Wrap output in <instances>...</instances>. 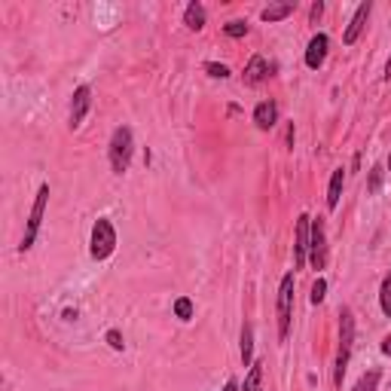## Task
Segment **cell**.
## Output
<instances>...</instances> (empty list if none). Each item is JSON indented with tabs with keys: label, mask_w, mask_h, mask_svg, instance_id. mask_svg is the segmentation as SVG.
Masks as SVG:
<instances>
[{
	"label": "cell",
	"mask_w": 391,
	"mask_h": 391,
	"mask_svg": "<svg viewBox=\"0 0 391 391\" xmlns=\"http://www.w3.org/2000/svg\"><path fill=\"white\" fill-rule=\"evenodd\" d=\"M355 346V315L352 309H342L339 312V352H336V367H333V382L342 386V376L348 370V355Z\"/></svg>",
	"instance_id": "cell-1"
},
{
	"label": "cell",
	"mask_w": 391,
	"mask_h": 391,
	"mask_svg": "<svg viewBox=\"0 0 391 391\" xmlns=\"http://www.w3.org/2000/svg\"><path fill=\"white\" fill-rule=\"evenodd\" d=\"M116 251V230L107 217H98L92 226V242H89V254L92 260H107Z\"/></svg>",
	"instance_id": "cell-2"
},
{
	"label": "cell",
	"mask_w": 391,
	"mask_h": 391,
	"mask_svg": "<svg viewBox=\"0 0 391 391\" xmlns=\"http://www.w3.org/2000/svg\"><path fill=\"white\" fill-rule=\"evenodd\" d=\"M132 150H135V138H132V129L120 126L111 138V166L116 175L129 171V162H132Z\"/></svg>",
	"instance_id": "cell-3"
},
{
	"label": "cell",
	"mask_w": 391,
	"mask_h": 391,
	"mask_svg": "<svg viewBox=\"0 0 391 391\" xmlns=\"http://www.w3.org/2000/svg\"><path fill=\"white\" fill-rule=\"evenodd\" d=\"M291 318H293V272H287L278 284V339L281 342H287Z\"/></svg>",
	"instance_id": "cell-4"
},
{
	"label": "cell",
	"mask_w": 391,
	"mask_h": 391,
	"mask_svg": "<svg viewBox=\"0 0 391 391\" xmlns=\"http://www.w3.org/2000/svg\"><path fill=\"white\" fill-rule=\"evenodd\" d=\"M46 202H49V183H43V187L37 190V199H34V205H31V217H28V226H25V238H22V245H19L22 251H28L34 245V238H37L40 223H43V214H46Z\"/></svg>",
	"instance_id": "cell-5"
},
{
	"label": "cell",
	"mask_w": 391,
	"mask_h": 391,
	"mask_svg": "<svg viewBox=\"0 0 391 391\" xmlns=\"http://www.w3.org/2000/svg\"><path fill=\"white\" fill-rule=\"evenodd\" d=\"M309 260H312L315 269H324V266H327V236H324V221H312V230H309Z\"/></svg>",
	"instance_id": "cell-6"
},
{
	"label": "cell",
	"mask_w": 391,
	"mask_h": 391,
	"mask_svg": "<svg viewBox=\"0 0 391 391\" xmlns=\"http://www.w3.org/2000/svg\"><path fill=\"white\" fill-rule=\"evenodd\" d=\"M309 230H312V217L300 214L297 217V236H293V272L303 269L309 257Z\"/></svg>",
	"instance_id": "cell-7"
},
{
	"label": "cell",
	"mask_w": 391,
	"mask_h": 391,
	"mask_svg": "<svg viewBox=\"0 0 391 391\" xmlns=\"http://www.w3.org/2000/svg\"><path fill=\"white\" fill-rule=\"evenodd\" d=\"M89 107H92V89H89V86H80L77 92H74V98H71V129H80V126H83Z\"/></svg>",
	"instance_id": "cell-8"
},
{
	"label": "cell",
	"mask_w": 391,
	"mask_h": 391,
	"mask_svg": "<svg viewBox=\"0 0 391 391\" xmlns=\"http://www.w3.org/2000/svg\"><path fill=\"white\" fill-rule=\"evenodd\" d=\"M327 49H331V40H327V34H315V37L309 40V49H306V67L318 71V67L324 65V58H327Z\"/></svg>",
	"instance_id": "cell-9"
},
{
	"label": "cell",
	"mask_w": 391,
	"mask_h": 391,
	"mask_svg": "<svg viewBox=\"0 0 391 391\" xmlns=\"http://www.w3.org/2000/svg\"><path fill=\"white\" fill-rule=\"evenodd\" d=\"M370 10L373 6L370 3H361L358 10H355V16H352V22H348V28H346V34H342V40H346L348 46L355 43V40L361 37V31H364V25H367V19H370Z\"/></svg>",
	"instance_id": "cell-10"
},
{
	"label": "cell",
	"mask_w": 391,
	"mask_h": 391,
	"mask_svg": "<svg viewBox=\"0 0 391 391\" xmlns=\"http://www.w3.org/2000/svg\"><path fill=\"white\" fill-rule=\"evenodd\" d=\"M269 61H266L263 56H254L248 61V67H245V83H251V86H257V83H263L266 77H269Z\"/></svg>",
	"instance_id": "cell-11"
},
{
	"label": "cell",
	"mask_w": 391,
	"mask_h": 391,
	"mask_svg": "<svg viewBox=\"0 0 391 391\" xmlns=\"http://www.w3.org/2000/svg\"><path fill=\"white\" fill-rule=\"evenodd\" d=\"M254 122H257V129H272L278 122V107L272 104V101H260L257 111H254Z\"/></svg>",
	"instance_id": "cell-12"
},
{
	"label": "cell",
	"mask_w": 391,
	"mask_h": 391,
	"mask_svg": "<svg viewBox=\"0 0 391 391\" xmlns=\"http://www.w3.org/2000/svg\"><path fill=\"white\" fill-rule=\"evenodd\" d=\"M183 25H187L190 31H202L205 28V6L202 3H190L187 10H183Z\"/></svg>",
	"instance_id": "cell-13"
},
{
	"label": "cell",
	"mask_w": 391,
	"mask_h": 391,
	"mask_svg": "<svg viewBox=\"0 0 391 391\" xmlns=\"http://www.w3.org/2000/svg\"><path fill=\"white\" fill-rule=\"evenodd\" d=\"M342 183H346V171L336 168L333 177H331V187H327V208H336L339 205V196H342Z\"/></svg>",
	"instance_id": "cell-14"
},
{
	"label": "cell",
	"mask_w": 391,
	"mask_h": 391,
	"mask_svg": "<svg viewBox=\"0 0 391 391\" xmlns=\"http://www.w3.org/2000/svg\"><path fill=\"white\" fill-rule=\"evenodd\" d=\"M293 12V3H269L260 16H263V22H281V19H287Z\"/></svg>",
	"instance_id": "cell-15"
},
{
	"label": "cell",
	"mask_w": 391,
	"mask_h": 391,
	"mask_svg": "<svg viewBox=\"0 0 391 391\" xmlns=\"http://www.w3.org/2000/svg\"><path fill=\"white\" fill-rule=\"evenodd\" d=\"M242 364L245 367L254 364V327L248 321H245V327H242Z\"/></svg>",
	"instance_id": "cell-16"
},
{
	"label": "cell",
	"mask_w": 391,
	"mask_h": 391,
	"mask_svg": "<svg viewBox=\"0 0 391 391\" xmlns=\"http://www.w3.org/2000/svg\"><path fill=\"white\" fill-rule=\"evenodd\" d=\"M260 382H263V370H260V364H251L248 376H245V388L242 391H260Z\"/></svg>",
	"instance_id": "cell-17"
},
{
	"label": "cell",
	"mask_w": 391,
	"mask_h": 391,
	"mask_svg": "<svg viewBox=\"0 0 391 391\" xmlns=\"http://www.w3.org/2000/svg\"><path fill=\"white\" fill-rule=\"evenodd\" d=\"M376 386H379V370H370V373L361 376L358 386H355L352 391H376Z\"/></svg>",
	"instance_id": "cell-18"
},
{
	"label": "cell",
	"mask_w": 391,
	"mask_h": 391,
	"mask_svg": "<svg viewBox=\"0 0 391 391\" xmlns=\"http://www.w3.org/2000/svg\"><path fill=\"white\" fill-rule=\"evenodd\" d=\"M379 306H382V312L391 318V272L386 276V281H382V287H379Z\"/></svg>",
	"instance_id": "cell-19"
},
{
	"label": "cell",
	"mask_w": 391,
	"mask_h": 391,
	"mask_svg": "<svg viewBox=\"0 0 391 391\" xmlns=\"http://www.w3.org/2000/svg\"><path fill=\"white\" fill-rule=\"evenodd\" d=\"M175 315H177L181 321H190V318H193V303H190L187 297L175 300Z\"/></svg>",
	"instance_id": "cell-20"
},
{
	"label": "cell",
	"mask_w": 391,
	"mask_h": 391,
	"mask_svg": "<svg viewBox=\"0 0 391 391\" xmlns=\"http://www.w3.org/2000/svg\"><path fill=\"white\" fill-rule=\"evenodd\" d=\"M205 71H208L211 77H217V80H226V77H230V67H226V65H217V61H208V65H205Z\"/></svg>",
	"instance_id": "cell-21"
},
{
	"label": "cell",
	"mask_w": 391,
	"mask_h": 391,
	"mask_svg": "<svg viewBox=\"0 0 391 391\" xmlns=\"http://www.w3.org/2000/svg\"><path fill=\"white\" fill-rule=\"evenodd\" d=\"M324 293H327V281H324V278H318V281L312 284V303L318 306L321 300H324Z\"/></svg>",
	"instance_id": "cell-22"
},
{
	"label": "cell",
	"mask_w": 391,
	"mask_h": 391,
	"mask_svg": "<svg viewBox=\"0 0 391 391\" xmlns=\"http://www.w3.org/2000/svg\"><path fill=\"white\" fill-rule=\"evenodd\" d=\"M223 31L230 34V37H245V34H248V25H245V22H230Z\"/></svg>",
	"instance_id": "cell-23"
},
{
	"label": "cell",
	"mask_w": 391,
	"mask_h": 391,
	"mask_svg": "<svg viewBox=\"0 0 391 391\" xmlns=\"http://www.w3.org/2000/svg\"><path fill=\"white\" fill-rule=\"evenodd\" d=\"M107 346H111L113 352H122V346H126V342H122L120 331H107Z\"/></svg>",
	"instance_id": "cell-24"
},
{
	"label": "cell",
	"mask_w": 391,
	"mask_h": 391,
	"mask_svg": "<svg viewBox=\"0 0 391 391\" xmlns=\"http://www.w3.org/2000/svg\"><path fill=\"white\" fill-rule=\"evenodd\" d=\"M321 12H324V3H321V0H318V3L312 6V12H309V19H312V22H318V19H321Z\"/></svg>",
	"instance_id": "cell-25"
},
{
	"label": "cell",
	"mask_w": 391,
	"mask_h": 391,
	"mask_svg": "<svg viewBox=\"0 0 391 391\" xmlns=\"http://www.w3.org/2000/svg\"><path fill=\"white\" fill-rule=\"evenodd\" d=\"M382 355H388V358H391V336L382 339Z\"/></svg>",
	"instance_id": "cell-26"
},
{
	"label": "cell",
	"mask_w": 391,
	"mask_h": 391,
	"mask_svg": "<svg viewBox=\"0 0 391 391\" xmlns=\"http://www.w3.org/2000/svg\"><path fill=\"white\" fill-rule=\"evenodd\" d=\"M223 391H238V386H236V382L230 379V382H226V386H223Z\"/></svg>",
	"instance_id": "cell-27"
},
{
	"label": "cell",
	"mask_w": 391,
	"mask_h": 391,
	"mask_svg": "<svg viewBox=\"0 0 391 391\" xmlns=\"http://www.w3.org/2000/svg\"><path fill=\"white\" fill-rule=\"evenodd\" d=\"M386 80H391V58H388V65H386Z\"/></svg>",
	"instance_id": "cell-28"
},
{
	"label": "cell",
	"mask_w": 391,
	"mask_h": 391,
	"mask_svg": "<svg viewBox=\"0 0 391 391\" xmlns=\"http://www.w3.org/2000/svg\"><path fill=\"white\" fill-rule=\"evenodd\" d=\"M388 171H391V153H388Z\"/></svg>",
	"instance_id": "cell-29"
}]
</instances>
